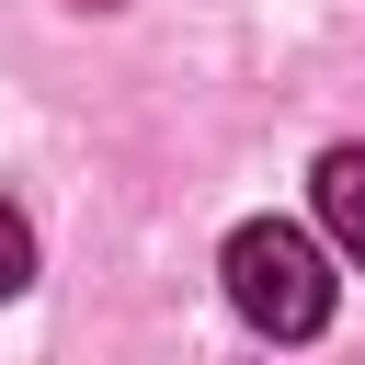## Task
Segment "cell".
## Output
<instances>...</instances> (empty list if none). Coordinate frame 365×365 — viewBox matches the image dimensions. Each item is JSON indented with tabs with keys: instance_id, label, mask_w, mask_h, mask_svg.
Here are the masks:
<instances>
[{
	"instance_id": "cell-1",
	"label": "cell",
	"mask_w": 365,
	"mask_h": 365,
	"mask_svg": "<svg viewBox=\"0 0 365 365\" xmlns=\"http://www.w3.org/2000/svg\"><path fill=\"white\" fill-rule=\"evenodd\" d=\"M217 274H228V308H240L262 342H308V331L331 319V251H319L297 217H251V228H228Z\"/></svg>"
},
{
	"instance_id": "cell-2",
	"label": "cell",
	"mask_w": 365,
	"mask_h": 365,
	"mask_svg": "<svg viewBox=\"0 0 365 365\" xmlns=\"http://www.w3.org/2000/svg\"><path fill=\"white\" fill-rule=\"evenodd\" d=\"M308 194H319V228H331V251H354V262H365V148H319Z\"/></svg>"
},
{
	"instance_id": "cell-3",
	"label": "cell",
	"mask_w": 365,
	"mask_h": 365,
	"mask_svg": "<svg viewBox=\"0 0 365 365\" xmlns=\"http://www.w3.org/2000/svg\"><path fill=\"white\" fill-rule=\"evenodd\" d=\"M34 285V228H23V205H0V297H23Z\"/></svg>"
}]
</instances>
